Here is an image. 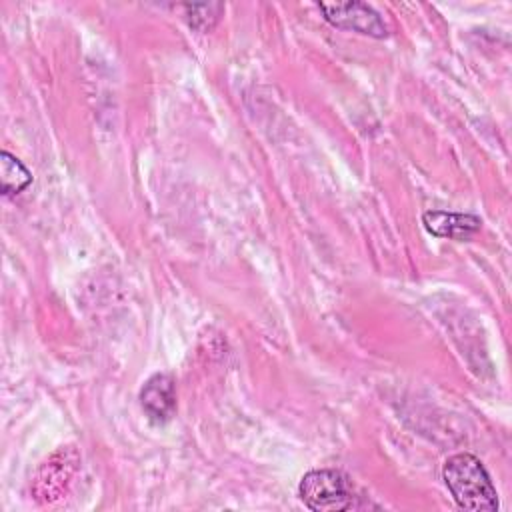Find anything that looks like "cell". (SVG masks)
Segmentation results:
<instances>
[{
    "instance_id": "obj_1",
    "label": "cell",
    "mask_w": 512,
    "mask_h": 512,
    "mask_svg": "<svg viewBox=\"0 0 512 512\" xmlns=\"http://www.w3.org/2000/svg\"><path fill=\"white\" fill-rule=\"evenodd\" d=\"M442 480L462 510L496 512L498 494L484 464L470 452H458L444 460Z\"/></svg>"
},
{
    "instance_id": "obj_2",
    "label": "cell",
    "mask_w": 512,
    "mask_h": 512,
    "mask_svg": "<svg viewBox=\"0 0 512 512\" xmlns=\"http://www.w3.org/2000/svg\"><path fill=\"white\" fill-rule=\"evenodd\" d=\"M298 496L306 508L314 512L358 510L370 506L356 490L348 474L336 468H318L302 476Z\"/></svg>"
},
{
    "instance_id": "obj_3",
    "label": "cell",
    "mask_w": 512,
    "mask_h": 512,
    "mask_svg": "<svg viewBox=\"0 0 512 512\" xmlns=\"http://www.w3.org/2000/svg\"><path fill=\"white\" fill-rule=\"evenodd\" d=\"M318 10L324 14V20L336 28L358 32L370 38H386L388 26L382 16L366 2H318Z\"/></svg>"
},
{
    "instance_id": "obj_4",
    "label": "cell",
    "mask_w": 512,
    "mask_h": 512,
    "mask_svg": "<svg viewBox=\"0 0 512 512\" xmlns=\"http://www.w3.org/2000/svg\"><path fill=\"white\" fill-rule=\"evenodd\" d=\"M140 406L152 424H166L176 412L174 378L166 372L152 374L140 388Z\"/></svg>"
},
{
    "instance_id": "obj_5",
    "label": "cell",
    "mask_w": 512,
    "mask_h": 512,
    "mask_svg": "<svg viewBox=\"0 0 512 512\" xmlns=\"http://www.w3.org/2000/svg\"><path fill=\"white\" fill-rule=\"evenodd\" d=\"M424 228L438 238L450 240H470L482 226V220L474 214L428 210L422 214Z\"/></svg>"
},
{
    "instance_id": "obj_6",
    "label": "cell",
    "mask_w": 512,
    "mask_h": 512,
    "mask_svg": "<svg viewBox=\"0 0 512 512\" xmlns=\"http://www.w3.org/2000/svg\"><path fill=\"white\" fill-rule=\"evenodd\" d=\"M32 182V172L8 150L0 152V190L4 196L22 192Z\"/></svg>"
},
{
    "instance_id": "obj_7",
    "label": "cell",
    "mask_w": 512,
    "mask_h": 512,
    "mask_svg": "<svg viewBox=\"0 0 512 512\" xmlns=\"http://www.w3.org/2000/svg\"><path fill=\"white\" fill-rule=\"evenodd\" d=\"M182 8L188 12V24L202 32H208L218 22L224 10L222 4H184Z\"/></svg>"
}]
</instances>
